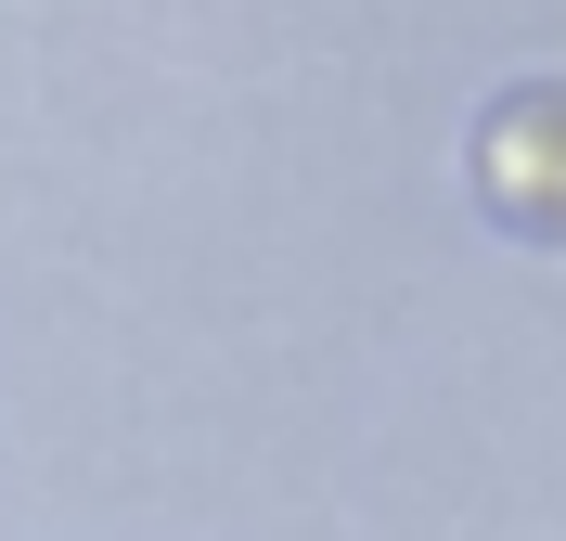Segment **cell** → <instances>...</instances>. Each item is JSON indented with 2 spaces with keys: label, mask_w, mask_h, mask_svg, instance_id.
<instances>
[{
  "label": "cell",
  "mask_w": 566,
  "mask_h": 541,
  "mask_svg": "<svg viewBox=\"0 0 566 541\" xmlns=\"http://www.w3.org/2000/svg\"><path fill=\"white\" fill-rule=\"evenodd\" d=\"M476 168H490L502 219H528V232H566V91H515V104L490 116Z\"/></svg>",
  "instance_id": "obj_1"
}]
</instances>
